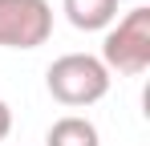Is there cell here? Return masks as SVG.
Here are the masks:
<instances>
[{
  "label": "cell",
  "instance_id": "1",
  "mask_svg": "<svg viewBox=\"0 0 150 146\" xmlns=\"http://www.w3.org/2000/svg\"><path fill=\"white\" fill-rule=\"evenodd\" d=\"M45 85H49L53 101H61L69 110H81V106H93L110 94V69L89 53H65L49 65Z\"/></svg>",
  "mask_w": 150,
  "mask_h": 146
},
{
  "label": "cell",
  "instance_id": "2",
  "mask_svg": "<svg viewBox=\"0 0 150 146\" xmlns=\"http://www.w3.org/2000/svg\"><path fill=\"white\" fill-rule=\"evenodd\" d=\"M105 69L126 73V77H138L150 69V8L138 4L130 8L126 16H118V24L105 28V41H101V57Z\"/></svg>",
  "mask_w": 150,
  "mask_h": 146
},
{
  "label": "cell",
  "instance_id": "3",
  "mask_svg": "<svg viewBox=\"0 0 150 146\" xmlns=\"http://www.w3.org/2000/svg\"><path fill=\"white\" fill-rule=\"evenodd\" d=\"M53 37L49 0H0V49H37Z\"/></svg>",
  "mask_w": 150,
  "mask_h": 146
},
{
  "label": "cell",
  "instance_id": "4",
  "mask_svg": "<svg viewBox=\"0 0 150 146\" xmlns=\"http://www.w3.org/2000/svg\"><path fill=\"white\" fill-rule=\"evenodd\" d=\"M61 8L81 33H101L118 21V0H61Z\"/></svg>",
  "mask_w": 150,
  "mask_h": 146
},
{
  "label": "cell",
  "instance_id": "5",
  "mask_svg": "<svg viewBox=\"0 0 150 146\" xmlns=\"http://www.w3.org/2000/svg\"><path fill=\"white\" fill-rule=\"evenodd\" d=\"M45 146H101L98 126L81 114H65L45 130Z\"/></svg>",
  "mask_w": 150,
  "mask_h": 146
},
{
  "label": "cell",
  "instance_id": "6",
  "mask_svg": "<svg viewBox=\"0 0 150 146\" xmlns=\"http://www.w3.org/2000/svg\"><path fill=\"white\" fill-rule=\"evenodd\" d=\"M8 130H12V110H8V101L0 97V142L8 138Z\"/></svg>",
  "mask_w": 150,
  "mask_h": 146
}]
</instances>
